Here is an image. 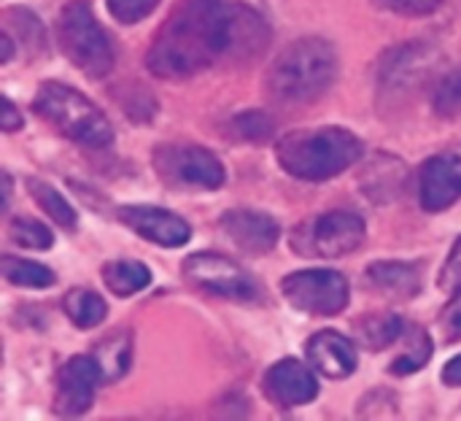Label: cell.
I'll use <instances>...</instances> for the list:
<instances>
[{
  "mask_svg": "<svg viewBox=\"0 0 461 421\" xmlns=\"http://www.w3.org/2000/svg\"><path fill=\"white\" fill-rule=\"evenodd\" d=\"M446 0H375L384 11L400 14V16H429L435 14Z\"/></svg>",
  "mask_w": 461,
  "mask_h": 421,
  "instance_id": "cell-30",
  "label": "cell"
},
{
  "mask_svg": "<svg viewBox=\"0 0 461 421\" xmlns=\"http://www.w3.org/2000/svg\"><path fill=\"white\" fill-rule=\"evenodd\" d=\"M27 192H30V197L35 200V206L51 219V222H57L62 230H76V211H73V206L49 184V181H41V178H27Z\"/></svg>",
  "mask_w": 461,
  "mask_h": 421,
  "instance_id": "cell-22",
  "label": "cell"
},
{
  "mask_svg": "<svg viewBox=\"0 0 461 421\" xmlns=\"http://www.w3.org/2000/svg\"><path fill=\"white\" fill-rule=\"evenodd\" d=\"M105 3L111 16L122 24H138L159 5V0H105Z\"/></svg>",
  "mask_w": 461,
  "mask_h": 421,
  "instance_id": "cell-29",
  "label": "cell"
},
{
  "mask_svg": "<svg viewBox=\"0 0 461 421\" xmlns=\"http://www.w3.org/2000/svg\"><path fill=\"white\" fill-rule=\"evenodd\" d=\"M365 219L354 211H330L305 219L289 235L292 252L311 260H340L365 243Z\"/></svg>",
  "mask_w": 461,
  "mask_h": 421,
  "instance_id": "cell-6",
  "label": "cell"
},
{
  "mask_svg": "<svg viewBox=\"0 0 461 421\" xmlns=\"http://www.w3.org/2000/svg\"><path fill=\"white\" fill-rule=\"evenodd\" d=\"M273 119L265 111H243L232 119V130L240 141H251V143H265L273 135Z\"/></svg>",
  "mask_w": 461,
  "mask_h": 421,
  "instance_id": "cell-27",
  "label": "cell"
},
{
  "mask_svg": "<svg viewBox=\"0 0 461 421\" xmlns=\"http://www.w3.org/2000/svg\"><path fill=\"white\" fill-rule=\"evenodd\" d=\"M116 216L135 235H140L143 241H151L157 246H165V249L186 246L192 238L189 222L167 208H159V206H140V203L122 206Z\"/></svg>",
  "mask_w": 461,
  "mask_h": 421,
  "instance_id": "cell-11",
  "label": "cell"
},
{
  "mask_svg": "<svg viewBox=\"0 0 461 421\" xmlns=\"http://www.w3.org/2000/svg\"><path fill=\"white\" fill-rule=\"evenodd\" d=\"M32 111L81 146L108 149L113 143V127L108 116L86 95L68 84L43 81L35 92Z\"/></svg>",
  "mask_w": 461,
  "mask_h": 421,
  "instance_id": "cell-4",
  "label": "cell"
},
{
  "mask_svg": "<svg viewBox=\"0 0 461 421\" xmlns=\"http://www.w3.org/2000/svg\"><path fill=\"white\" fill-rule=\"evenodd\" d=\"M181 273L189 287L211 297H224L232 303H257L262 297L257 281L238 262L221 254H211V252L192 254L184 260Z\"/></svg>",
  "mask_w": 461,
  "mask_h": 421,
  "instance_id": "cell-7",
  "label": "cell"
},
{
  "mask_svg": "<svg viewBox=\"0 0 461 421\" xmlns=\"http://www.w3.org/2000/svg\"><path fill=\"white\" fill-rule=\"evenodd\" d=\"M8 235H11V241H14L16 246L30 249V252H43V249H51V243H54L51 230H49L43 222L30 219V216H16V219H11Z\"/></svg>",
  "mask_w": 461,
  "mask_h": 421,
  "instance_id": "cell-25",
  "label": "cell"
},
{
  "mask_svg": "<svg viewBox=\"0 0 461 421\" xmlns=\"http://www.w3.org/2000/svg\"><path fill=\"white\" fill-rule=\"evenodd\" d=\"M338 76V51L324 38L289 43L267 68L265 84L273 100L297 105L321 97Z\"/></svg>",
  "mask_w": 461,
  "mask_h": 421,
  "instance_id": "cell-3",
  "label": "cell"
},
{
  "mask_svg": "<svg viewBox=\"0 0 461 421\" xmlns=\"http://www.w3.org/2000/svg\"><path fill=\"white\" fill-rule=\"evenodd\" d=\"M100 273H103V284L116 297L138 295L140 289L151 284V270L138 260H111L103 265Z\"/></svg>",
  "mask_w": 461,
  "mask_h": 421,
  "instance_id": "cell-19",
  "label": "cell"
},
{
  "mask_svg": "<svg viewBox=\"0 0 461 421\" xmlns=\"http://www.w3.org/2000/svg\"><path fill=\"white\" fill-rule=\"evenodd\" d=\"M443 381H446L448 387H461V354L446 362V368H443Z\"/></svg>",
  "mask_w": 461,
  "mask_h": 421,
  "instance_id": "cell-33",
  "label": "cell"
},
{
  "mask_svg": "<svg viewBox=\"0 0 461 421\" xmlns=\"http://www.w3.org/2000/svg\"><path fill=\"white\" fill-rule=\"evenodd\" d=\"M354 330H357V341L365 349L384 352V349L400 343V338L405 333V322L392 311H375L370 316H362Z\"/></svg>",
  "mask_w": 461,
  "mask_h": 421,
  "instance_id": "cell-18",
  "label": "cell"
},
{
  "mask_svg": "<svg viewBox=\"0 0 461 421\" xmlns=\"http://www.w3.org/2000/svg\"><path fill=\"white\" fill-rule=\"evenodd\" d=\"M157 176L178 189H219L227 178L221 160L205 146L170 143L154 151Z\"/></svg>",
  "mask_w": 461,
  "mask_h": 421,
  "instance_id": "cell-8",
  "label": "cell"
},
{
  "mask_svg": "<svg viewBox=\"0 0 461 421\" xmlns=\"http://www.w3.org/2000/svg\"><path fill=\"white\" fill-rule=\"evenodd\" d=\"M419 195L421 206L429 214H440L451 208L461 197V143L451 146L432 160L424 162L421 168V181H419Z\"/></svg>",
  "mask_w": 461,
  "mask_h": 421,
  "instance_id": "cell-12",
  "label": "cell"
},
{
  "mask_svg": "<svg viewBox=\"0 0 461 421\" xmlns=\"http://www.w3.org/2000/svg\"><path fill=\"white\" fill-rule=\"evenodd\" d=\"M435 338L440 343H456L461 341V287L456 289L454 300L440 311L435 325Z\"/></svg>",
  "mask_w": 461,
  "mask_h": 421,
  "instance_id": "cell-28",
  "label": "cell"
},
{
  "mask_svg": "<svg viewBox=\"0 0 461 421\" xmlns=\"http://www.w3.org/2000/svg\"><path fill=\"white\" fill-rule=\"evenodd\" d=\"M461 287V238L456 241V246L451 249L443 270H440V289L446 292H454Z\"/></svg>",
  "mask_w": 461,
  "mask_h": 421,
  "instance_id": "cell-31",
  "label": "cell"
},
{
  "mask_svg": "<svg viewBox=\"0 0 461 421\" xmlns=\"http://www.w3.org/2000/svg\"><path fill=\"white\" fill-rule=\"evenodd\" d=\"M432 357V335H427L421 327H405V349L394 357L389 371L394 376H411L419 373Z\"/></svg>",
  "mask_w": 461,
  "mask_h": 421,
  "instance_id": "cell-23",
  "label": "cell"
},
{
  "mask_svg": "<svg viewBox=\"0 0 461 421\" xmlns=\"http://www.w3.org/2000/svg\"><path fill=\"white\" fill-rule=\"evenodd\" d=\"M97 384H103V379H100V371H97V362L92 360V354L70 357L57 373L51 411L65 419L84 416L92 408Z\"/></svg>",
  "mask_w": 461,
  "mask_h": 421,
  "instance_id": "cell-10",
  "label": "cell"
},
{
  "mask_svg": "<svg viewBox=\"0 0 461 421\" xmlns=\"http://www.w3.org/2000/svg\"><path fill=\"white\" fill-rule=\"evenodd\" d=\"M0 270H3V279L8 284L22 287V289H49L57 284L54 270H49L46 265L32 262V260H22V257H11V254H5L0 260Z\"/></svg>",
  "mask_w": 461,
  "mask_h": 421,
  "instance_id": "cell-21",
  "label": "cell"
},
{
  "mask_svg": "<svg viewBox=\"0 0 461 421\" xmlns=\"http://www.w3.org/2000/svg\"><path fill=\"white\" fill-rule=\"evenodd\" d=\"M0 127H3L5 133H14V130H19V127H22V114L16 111V105H14L8 97H3V116H0Z\"/></svg>",
  "mask_w": 461,
  "mask_h": 421,
  "instance_id": "cell-32",
  "label": "cell"
},
{
  "mask_svg": "<svg viewBox=\"0 0 461 421\" xmlns=\"http://www.w3.org/2000/svg\"><path fill=\"white\" fill-rule=\"evenodd\" d=\"M0 46H3V62H11V57H14V38L8 32L0 35Z\"/></svg>",
  "mask_w": 461,
  "mask_h": 421,
  "instance_id": "cell-34",
  "label": "cell"
},
{
  "mask_svg": "<svg viewBox=\"0 0 461 421\" xmlns=\"http://www.w3.org/2000/svg\"><path fill=\"white\" fill-rule=\"evenodd\" d=\"M365 143L346 127H313L284 135L276 146L278 165L303 181H327L357 165Z\"/></svg>",
  "mask_w": 461,
  "mask_h": 421,
  "instance_id": "cell-2",
  "label": "cell"
},
{
  "mask_svg": "<svg viewBox=\"0 0 461 421\" xmlns=\"http://www.w3.org/2000/svg\"><path fill=\"white\" fill-rule=\"evenodd\" d=\"M367 279L392 300H411L421 292V268L416 262H373L367 268Z\"/></svg>",
  "mask_w": 461,
  "mask_h": 421,
  "instance_id": "cell-16",
  "label": "cell"
},
{
  "mask_svg": "<svg viewBox=\"0 0 461 421\" xmlns=\"http://www.w3.org/2000/svg\"><path fill=\"white\" fill-rule=\"evenodd\" d=\"M432 105L435 114L443 119H461V65L440 78Z\"/></svg>",
  "mask_w": 461,
  "mask_h": 421,
  "instance_id": "cell-26",
  "label": "cell"
},
{
  "mask_svg": "<svg viewBox=\"0 0 461 421\" xmlns=\"http://www.w3.org/2000/svg\"><path fill=\"white\" fill-rule=\"evenodd\" d=\"M230 35L232 3L181 0L154 35L146 68L167 81L192 78L216 59H230Z\"/></svg>",
  "mask_w": 461,
  "mask_h": 421,
  "instance_id": "cell-1",
  "label": "cell"
},
{
  "mask_svg": "<svg viewBox=\"0 0 461 421\" xmlns=\"http://www.w3.org/2000/svg\"><path fill=\"white\" fill-rule=\"evenodd\" d=\"M281 292L292 308L313 316H335L348 308V279L330 268H308L289 273L281 281Z\"/></svg>",
  "mask_w": 461,
  "mask_h": 421,
  "instance_id": "cell-9",
  "label": "cell"
},
{
  "mask_svg": "<svg viewBox=\"0 0 461 421\" xmlns=\"http://www.w3.org/2000/svg\"><path fill=\"white\" fill-rule=\"evenodd\" d=\"M221 230L238 249L249 254H267L276 249L281 238V227L270 214L249 211V208L227 211L221 216Z\"/></svg>",
  "mask_w": 461,
  "mask_h": 421,
  "instance_id": "cell-14",
  "label": "cell"
},
{
  "mask_svg": "<svg viewBox=\"0 0 461 421\" xmlns=\"http://www.w3.org/2000/svg\"><path fill=\"white\" fill-rule=\"evenodd\" d=\"M265 398L278 408H300L319 398V381L300 360H278L262 379Z\"/></svg>",
  "mask_w": 461,
  "mask_h": 421,
  "instance_id": "cell-13",
  "label": "cell"
},
{
  "mask_svg": "<svg viewBox=\"0 0 461 421\" xmlns=\"http://www.w3.org/2000/svg\"><path fill=\"white\" fill-rule=\"evenodd\" d=\"M92 360L97 362L103 384H116L127 376L132 365V333L130 330H113L105 338H100L92 349Z\"/></svg>",
  "mask_w": 461,
  "mask_h": 421,
  "instance_id": "cell-17",
  "label": "cell"
},
{
  "mask_svg": "<svg viewBox=\"0 0 461 421\" xmlns=\"http://www.w3.org/2000/svg\"><path fill=\"white\" fill-rule=\"evenodd\" d=\"M308 362L316 373L332 381H343L357 371V349L338 330H321L308 341Z\"/></svg>",
  "mask_w": 461,
  "mask_h": 421,
  "instance_id": "cell-15",
  "label": "cell"
},
{
  "mask_svg": "<svg viewBox=\"0 0 461 421\" xmlns=\"http://www.w3.org/2000/svg\"><path fill=\"white\" fill-rule=\"evenodd\" d=\"M3 27L8 35H16L24 46H30V51H43L46 49V41H43V30L35 19L32 11L27 8H5L3 11Z\"/></svg>",
  "mask_w": 461,
  "mask_h": 421,
  "instance_id": "cell-24",
  "label": "cell"
},
{
  "mask_svg": "<svg viewBox=\"0 0 461 421\" xmlns=\"http://www.w3.org/2000/svg\"><path fill=\"white\" fill-rule=\"evenodd\" d=\"M62 54L89 78H103L113 68V46L86 0H70L57 16Z\"/></svg>",
  "mask_w": 461,
  "mask_h": 421,
  "instance_id": "cell-5",
  "label": "cell"
},
{
  "mask_svg": "<svg viewBox=\"0 0 461 421\" xmlns=\"http://www.w3.org/2000/svg\"><path fill=\"white\" fill-rule=\"evenodd\" d=\"M62 308H65V316L73 322V327L78 330H92L97 327L105 316H108V306L105 300L86 289V287H76L70 289L65 297H62Z\"/></svg>",
  "mask_w": 461,
  "mask_h": 421,
  "instance_id": "cell-20",
  "label": "cell"
}]
</instances>
